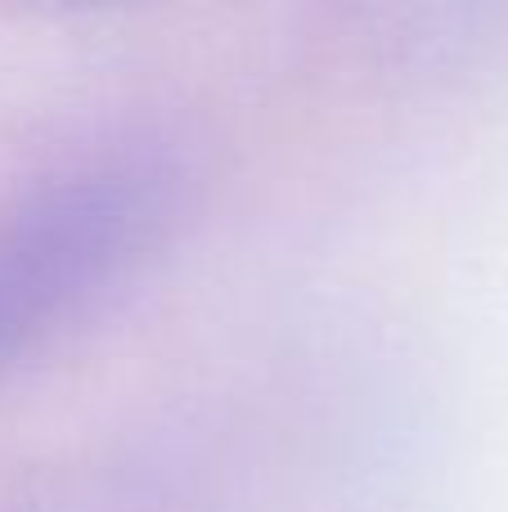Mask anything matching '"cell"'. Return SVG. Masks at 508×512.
Returning <instances> with one entry per match:
<instances>
[{"label":"cell","mask_w":508,"mask_h":512,"mask_svg":"<svg viewBox=\"0 0 508 512\" xmlns=\"http://www.w3.org/2000/svg\"><path fill=\"white\" fill-rule=\"evenodd\" d=\"M153 198L140 176L86 171L0 221V369L45 337L131 256Z\"/></svg>","instance_id":"obj_1"}]
</instances>
